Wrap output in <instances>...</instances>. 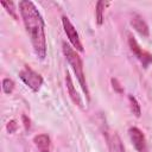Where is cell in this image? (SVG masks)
Instances as JSON below:
<instances>
[{
  "mask_svg": "<svg viewBox=\"0 0 152 152\" xmlns=\"http://www.w3.org/2000/svg\"><path fill=\"white\" fill-rule=\"evenodd\" d=\"M23 23L25 25L26 32L30 37L33 51L39 59H44L46 56V38H45V26L44 20L36 7V5L30 0H21L18 4Z\"/></svg>",
  "mask_w": 152,
  "mask_h": 152,
  "instance_id": "obj_1",
  "label": "cell"
},
{
  "mask_svg": "<svg viewBox=\"0 0 152 152\" xmlns=\"http://www.w3.org/2000/svg\"><path fill=\"white\" fill-rule=\"evenodd\" d=\"M62 50H63V53L65 56V59L71 65L76 77H77V81H78L82 90L84 91V94L87 96V100H89V90H88V86H87V81H86V75H84V71H83V63H82L81 57L65 42L62 43Z\"/></svg>",
  "mask_w": 152,
  "mask_h": 152,
  "instance_id": "obj_2",
  "label": "cell"
},
{
  "mask_svg": "<svg viewBox=\"0 0 152 152\" xmlns=\"http://www.w3.org/2000/svg\"><path fill=\"white\" fill-rule=\"evenodd\" d=\"M19 77L34 93H37L40 89V87L43 86V77L27 65H25L19 71Z\"/></svg>",
  "mask_w": 152,
  "mask_h": 152,
  "instance_id": "obj_3",
  "label": "cell"
},
{
  "mask_svg": "<svg viewBox=\"0 0 152 152\" xmlns=\"http://www.w3.org/2000/svg\"><path fill=\"white\" fill-rule=\"evenodd\" d=\"M62 24H63V27H64V31L70 40V43L72 44V46L78 50V51H83V46H82V43H81V39H80V36L75 28V26L72 25V23L69 20L68 17L63 15L62 17Z\"/></svg>",
  "mask_w": 152,
  "mask_h": 152,
  "instance_id": "obj_4",
  "label": "cell"
},
{
  "mask_svg": "<svg viewBox=\"0 0 152 152\" xmlns=\"http://www.w3.org/2000/svg\"><path fill=\"white\" fill-rule=\"evenodd\" d=\"M128 135L134 148L138 152H147V142L145 135L138 127H131L128 129Z\"/></svg>",
  "mask_w": 152,
  "mask_h": 152,
  "instance_id": "obj_5",
  "label": "cell"
},
{
  "mask_svg": "<svg viewBox=\"0 0 152 152\" xmlns=\"http://www.w3.org/2000/svg\"><path fill=\"white\" fill-rule=\"evenodd\" d=\"M128 44H129V48H131L132 52L137 56V58L141 62V64H142L145 68H146L150 63H152V55H150L148 52L144 51V50L139 46V44L137 43V40L133 39V37H129Z\"/></svg>",
  "mask_w": 152,
  "mask_h": 152,
  "instance_id": "obj_6",
  "label": "cell"
},
{
  "mask_svg": "<svg viewBox=\"0 0 152 152\" xmlns=\"http://www.w3.org/2000/svg\"><path fill=\"white\" fill-rule=\"evenodd\" d=\"M131 24L139 34H141L142 37H148V26L139 14H134L132 17Z\"/></svg>",
  "mask_w": 152,
  "mask_h": 152,
  "instance_id": "obj_7",
  "label": "cell"
},
{
  "mask_svg": "<svg viewBox=\"0 0 152 152\" xmlns=\"http://www.w3.org/2000/svg\"><path fill=\"white\" fill-rule=\"evenodd\" d=\"M33 142L39 152H50L51 140L46 134H38L33 138Z\"/></svg>",
  "mask_w": 152,
  "mask_h": 152,
  "instance_id": "obj_8",
  "label": "cell"
},
{
  "mask_svg": "<svg viewBox=\"0 0 152 152\" xmlns=\"http://www.w3.org/2000/svg\"><path fill=\"white\" fill-rule=\"evenodd\" d=\"M65 83H66V88H68V93H69V95H70V97H71V100L74 101V103H76L77 106H80V107H82V104H83V102H82V100H81V97H80V95L77 94V91H76V89L74 88V83H72V80H71V77H70V75H69V72H66V76H65Z\"/></svg>",
  "mask_w": 152,
  "mask_h": 152,
  "instance_id": "obj_9",
  "label": "cell"
},
{
  "mask_svg": "<svg viewBox=\"0 0 152 152\" xmlns=\"http://www.w3.org/2000/svg\"><path fill=\"white\" fill-rule=\"evenodd\" d=\"M106 5H108V2H104V1H97V4H96L95 17H96L97 25H102V23H103V11H104Z\"/></svg>",
  "mask_w": 152,
  "mask_h": 152,
  "instance_id": "obj_10",
  "label": "cell"
},
{
  "mask_svg": "<svg viewBox=\"0 0 152 152\" xmlns=\"http://www.w3.org/2000/svg\"><path fill=\"white\" fill-rule=\"evenodd\" d=\"M128 101H129V104H131V110H132V113H133L135 116H140V114H141V108H140V104L138 103L137 99H135L133 95H128Z\"/></svg>",
  "mask_w": 152,
  "mask_h": 152,
  "instance_id": "obj_11",
  "label": "cell"
},
{
  "mask_svg": "<svg viewBox=\"0 0 152 152\" xmlns=\"http://www.w3.org/2000/svg\"><path fill=\"white\" fill-rule=\"evenodd\" d=\"M1 6L6 8L7 13H10V15H12L14 19H17V10L14 7V2L12 1H1Z\"/></svg>",
  "mask_w": 152,
  "mask_h": 152,
  "instance_id": "obj_12",
  "label": "cell"
},
{
  "mask_svg": "<svg viewBox=\"0 0 152 152\" xmlns=\"http://www.w3.org/2000/svg\"><path fill=\"white\" fill-rule=\"evenodd\" d=\"M14 89V82L11 78H4L2 80V91L5 94H11Z\"/></svg>",
  "mask_w": 152,
  "mask_h": 152,
  "instance_id": "obj_13",
  "label": "cell"
},
{
  "mask_svg": "<svg viewBox=\"0 0 152 152\" xmlns=\"http://www.w3.org/2000/svg\"><path fill=\"white\" fill-rule=\"evenodd\" d=\"M6 128H7V132L8 133H14L17 131V128H18V125H17V122L14 120H11V121H8Z\"/></svg>",
  "mask_w": 152,
  "mask_h": 152,
  "instance_id": "obj_14",
  "label": "cell"
}]
</instances>
